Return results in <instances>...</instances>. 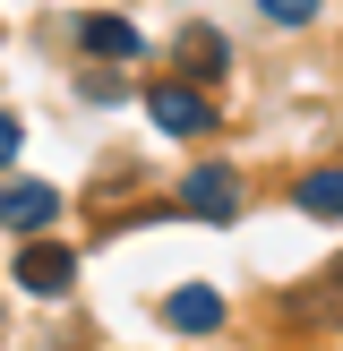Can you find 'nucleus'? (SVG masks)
Segmentation results:
<instances>
[{
  "mask_svg": "<svg viewBox=\"0 0 343 351\" xmlns=\"http://www.w3.org/2000/svg\"><path fill=\"white\" fill-rule=\"evenodd\" d=\"M146 112H154V129H163V137H206V129L223 120L215 103L198 95V86H172V77H163V86L146 95Z\"/></svg>",
  "mask_w": 343,
  "mask_h": 351,
  "instance_id": "1",
  "label": "nucleus"
},
{
  "mask_svg": "<svg viewBox=\"0 0 343 351\" xmlns=\"http://www.w3.org/2000/svg\"><path fill=\"white\" fill-rule=\"evenodd\" d=\"M180 215H198V223H232V215H240V171L198 163V171L180 180Z\"/></svg>",
  "mask_w": 343,
  "mask_h": 351,
  "instance_id": "2",
  "label": "nucleus"
},
{
  "mask_svg": "<svg viewBox=\"0 0 343 351\" xmlns=\"http://www.w3.org/2000/svg\"><path fill=\"white\" fill-rule=\"evenodd\" d=\"M17 283L43 291V300H60V291L78 283V257H69L60 240H26V249H17Z\"/></svg>",
  "mask_w": 343,
  "mask_h": 351,
  "instance_id": "3",
  "label": "nucleus"
},
{
  "mask_svg": "<svg viewBox=\"0 0 343 351\" xmlns=\"http://www.w3.org/2000/svg\"><path fill=\"white\" fill-rule=\"evenodd\" d=\"M51 215H60V197H51L43 180H17L9 197H0V223H9V232H43Z\"/></svg>",
  "mask_w": 343,
  "mask_h": 351,
  "instance_id": "4",
  "label": "nucleus"
},
{
  "mask_svg": "<svg viewBox=\"0 0 343 351\" xmlns=\"http://www.w3.org/2000/svg\"><path fill=\"white\" fill-rule=\"evenodd\" d=\"M163 317L180 326V335H215V326H223V300H215L206 283H180V291H172V308H163Z\"/></svg>",
  "mask_w": 343,
  "mask_h": 351,
  "instance_id": "5",
  "label": "nucleus"
},
{
  "mask_svg": "<svg viewBox=\"0 0 343 351\" xmlns=\"http://www.w3.org/2000/svg\"><path fill=\"white\" fill-rule=\"evenodd\" d=\"M86 51H103V60H137V51H146V34L129 26V17H86Z\"/></svg>",
  "mask_w": 343,
  "mask_h": 351,
  "instance_id": "6",
  "label": "nucleus"
},
{
  "mask_svg": "<svg viewBox=\"0 0 343 351\" xmlns=\"http://www.w3.org/2000/svg\"><path fill=\"white\" fill-rule=\"evenodd\" d=\"M300 215L343 223V171H309V180H300Z\"/></svg>",
  "mask_w": 343,
  "mask_h": 351,
  "instance_id": "7",
  "label": "nucleus"
},
{
  "mask_svg": "<svg viewBox=\"0 0 343 351\" xmlns=\"http://www.w3.org/2000/svg\"><path fill=\"white\" fill-rule=\"evenodd\" d=\"M223 60H232V51H223V43H215V34H206V26H198V34H189V43H180V69H189V77H215Z\"/></svg>",
  "mask_w": 343,
  "mask_h": 351,
  "instance_id": "8",
  "label": "nucleus"
},
{
  "mask_svg": "<svg viewBox=\"0 0 343 351\" xmlns=\"http://www.w3.org/2000/svg\"><path fill=\"white\" fill-rule=\"evenodd\" d=\"M266 17H274V26H309V17H318V0H266Z\"/></svg>",
  "mask_w": 343,
  "mask_h": 351,
  "instance_id": "9",
  "label": "nucleus"
},
{
  "mask_svg": "<svg viewBox=\"0 0 343 351\" xmlns=\"http://www.w3.org/2000/svg\"><path fill=\"white\" fill-rule=\"evenodd\" d=\"M0 163H17V112H0Z\"/></svg>",
  "mask_w": 343,
  "mask_h": 351,
  "instance_id": "10",
  "label": "nucleus"
}]
</instances>
